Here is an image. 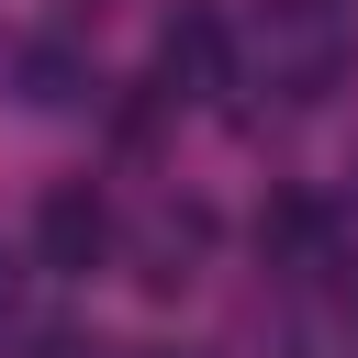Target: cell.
<instances>
[{
  "instance_id": "1",
  "label": "cell",
  "mask_w": 358,
  "mask_h": 358,
  "mask_svg": "<svg viewBox=\"0 0 358 358\" xmlns=\"http://www.w3.org/2000/svg\"><path fill=\"white\" fill-rule=\"evenodd\" d=\"M235 67L268 101H324L358 67V0H246L235 22Z\"/></svg>"
},
{
  "instance_id": "2",
  "label": "cell",
  "mask_w": 358,
  "mask_h": 358,
  "mask_svg": "<svg viewBox=\"0 0 358 358\" xmlns=\"http://www.w3.org/2000/svg\"><path fill=\"white\" fill-rule=\"evenodd\" d=\"M157 90H168V101H224V90H235V22H224V11H168V34H157Z\"/></svg>"
},
{
  "instance_id": "3",
  "label": "cell",
  "mask_w": 358,
  "mask_h": 358,
  "mask_svg": "<svg viewBox=\"0 0 358 358\" xmlns=\"http://www.w3.org/2000/svg\"><path fill=\"white\" fill-rule=\"evenodd\" d=\"M34 257H45L56 280H90V268L112 257V201H101L90 179L45 190V213H34Z\"/></svg>"
},
{
  "instance_id": "4",
  "label": "cell",
  "mask_w": 358,
  "mask_h": 358,
  "mask_svg": "<svg viewBox=\"0 0 358 358\" xmlns=\"http://www.w3.org/2000/svg\"><path fill=\"white\" fill-rule=\"evenodd\" d=\"M78 90H90V67H78L67 45H34V56H22V101H34V112H67Z\"/></svg>"
},
{
  "instance_id": "5",
  "label": "cell",
  "mask_w": 358,
  "mask_h": 358,
  "mask_svg": "<svg viewBox=\"0 0 358 358\" xmlns=\"http://www.w3.org/2000/svg\"><path fill=\"white\" fill-rule=\"evenodd\" d=\"M22 324V257H0V336Z\"/></svg>"
},
{
  "instance_id": "6",
  "label": "cell",
  "mask_w": 358,
  "mask_h": 358,
  "mask_svg": "<svg viewBox=\"0 0 358 358\" xmlns=\"http://www.w3.org/2000/svg\"><path fill=\"white\" fill-rule=\"evenodd\" d=\"M336 268H347V257H336ZM336 313H347V324H358V268H347V280H336Z\"/></svg>"
},
{
  "instance_id": "7",
  "label": "cell",
  "mask_w": 358,
  "mask_h": 358,
  "mask_svg": "<svg viewBox=\"0 0 358 358\" xmlns=\"http://www.w3.org/2000/svg\"><path fill=\"white\" fill-rule=\"evenodd\" d=\"M347 179H358V168H347Z\"/></svg>"
}]
</instances>
